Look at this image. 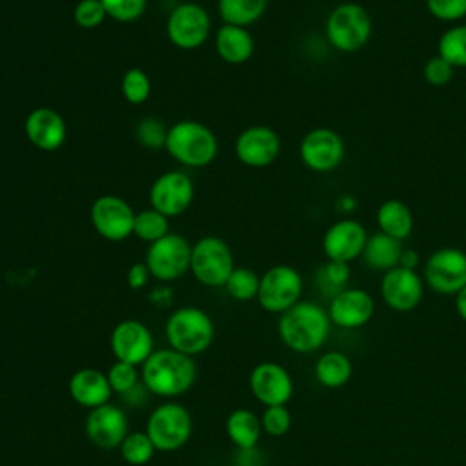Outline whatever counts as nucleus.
<instances>
[{
	"label": "nucleus",
	"instance_id": "0eeeda50",
	"mask_svg": "<svg viewBox=\"0 0 466 466\" xmlns=\"http://www.w3.org/2000/svg\"><path fill=\"white\" fill-rule=\"evenodd\" d=\"M235 269L231 248L220 237L208 235L191 244V275L208 288H224Z\"/></svg>",
	"mask_w": 466,
	"mask_h": 466
},
{
	"label": "nucleus",
	"instance_id": "423d86ee",
	"mask_svg": "<svg viewBox=\"0 0 466 466\" xmlns=\"http://www.w3.org/2000/svg\"><path fill=\"white\" fill-rule=\"evenodd\" d=\"M144 431L157 451H177L193 433L191 413L180 402H162L149 413Z\"/></svg>",
	"mask_w": 466,
	"mask_h": 466
},
{
	"label": "nucleus",
	"instance_id": "6e6552de",
	"mask_svg": "<svg viewBox=\"0 0 466 466\" xmlns=\"http://www.w3.org/2000/svg\"><path fill=\"white\" fill-rule=\"evenodd\" d=\"M302 275L288 264H277L260 275L257 300L268 313H284L300 300Z\"/></svg>",
	"mask_w": 466,
	"mask_h": 466
},
{
	"label": "nucleus",
	"instance_id": "a19ab883",
	"mask_svg": "<svg viewBox=\"0 0 466 466\" xmlns=\"http://www.w3.org/2000/svg\"><path fill=\"white\" fill-rule=\"evenodd\" d=\"M426 9L433 18L448 24L466 18V0H426Z\"/></svg>",
	"mask_w": 466,
	"mask_h": 466
},
{
	"label": "nucleus",
	"instance_id": "9d476101",
	"mask_svg": "<svg viewBox=\"0 0 466 466\" xmlns=\"http://www.w3.org/2000/svg\"><path fill=\"white\" fill-rule=\"evenodd\" d=\"M166 35L167 40L182 51L200 47L211 35L209 13L200 4L182 2L169 11Z\"/></svg>",
	"mask_w": 466,
	"mask_h": 466
},
{
	"label": "nucleus",
	"instance_id": "9b49d317",
	"mask_svg": "<svg viewBox=\"0 0 466 466\" xmlns=\"http://www.w3.org/2000/svg\"><path fill=\"white\" fill-rule=\"evenodd\" d=\"M422 280L439 295H455L466 286V253L459 248L435 249L424 262Z\"/></svg>",
	"mask_w": 466,
	"mask_h": 466
},
{
	"label": "nucleus",
	"instance_id": "a211bd4d",
	"mask_svg": "<svg viewBox=\"0 0 466 466\" xmlns=\"http://www.w3.org/2000/svg\"><path fill=\"white\" fill-rule=\"evenodd\" d=\"M368 240L366 228L355 218H340L333 222L322 237V251L328 260L350 264L360 258Z\"/></svg>",
	"mask_w": 466,
	"mask_h": 466
},
{
	"label": "nucleus",
	"instance_id": "ddd939ff",
	"mask_svg": "<svg viewBox=\"0 0 466 466\" xmlns=\"http://www.w3.org/2000/svg\"><path fill=\"white\" fill-rule=\"evenodd\" d=\"M135 209L118 195H100L89 209L93 229L109 242H122L133 235Z\"/></svg>",
	"mask_w": 466,
	"mask_h": 466
},
{
	"label": "nucleus",
	"instance_id": "5701e85b",
	"mask_svg": "<svg viewBox=\"0 0 466 466\" xmlns=\"http://www.w3.org/2000/svg\"><path fill=\"white\" fill-rule=\"evenodd\" d=\"M67 390L76 404L89 410L107 404L113 395L107 375L95 368H82L75 371L69 379Z\"/></svg>",
	"mask_w": 466,
	"mask_h": 466
},
{
	"label": "nucleus",
	"instance_id": "aec40b11",
	"mask_svg": "<svg viewBox=\"0 0 466 466\" xmlns=\"http://www.w3.org/2000/svg\"><path fill=\"white\" fill-rule=\"evenodd\" d=\"M127 433V417L122 408L107 402L89 410L86 417V435L95 446L102 450L120 448Z\"/></svg>",
	"mask_w": 466,
	"mask_h": 466
},
{
	"label": "nucleus",
	"instance_id": "f257e3e1",
	"mask_svg": "<svg viewBox=\"0 0 466 466\" xmlns=\"http://www.w3.org/2000/svg\"><path fill=\"white\" fill-rule=\"evenodd\" d=\"M331 320L328 309L311 300H299L280 313L277 331L286 348L295 353H313L329 337Z\"/></svg>",
	"mask_w": 466,
	"mask_h": 466
},
{
	"label": "nucleus",
	"instance_id": "72a5a7b5",
	"mask_svg": "<svg viewBox=\"0 0 466 466\" xmlns=\"http://www.w3.org/2000/svg\"><path fill=\"white\" fill-rule=\"evenodd\" d=\"M118 450L122 459L131 466L147 464L157 451L146 431H129Z\"/></svg>",
	"mask_w": 466,
	"mask_h": 466
},
{
	"label": "nucleus",
	"instance_id": "e433bc0d",
	"mask_svg": "<svg viewBox=\"0 0 466 466\" xmlns=\"http://www.w3.org/2000/svg\"><path fill=\"white\" fill-rule=\"evenodd\" d=\"M109 386L113 390V393L118 395H126L129 393L135 386L140 384V371L138 366L122 362V360H115L109 370L106 371Z\"/></svg>",
	"mask_w": 466,
	"mask_h": 466
},
{
	"label": "nucleus",
	"instance_id": "4be33fe9",
	"mask_svg": "<svg viewBox=\"0 0 466 466\" xmlns=\"http://www.w3.org/2000/svg\"><path fill=\"white\" fill-rule=\"evenodd\" d=\"M27 140L40 151H56L64 146L67 126L64 116L51 107H35L24 120Z\"/></svg>",
	"mask_w": 466,
	"mask_h": 466
},
{
	"label": "nucleus",
	"instance_id": "b1692460",
	"mask_svg": "<svg viewBox=\"0 0 466 466\" xmlns=\"http://www.w3.org/2000/svg\"><path fill=\"white\" fill-rule=\"evenodd\" d=\"M215 51L226 64L240 66L253 56V35L248 27L222 24L215 33Z\"/></svg>",
	"mask_w": 466,
	"mask_h": 466
},
{
	"label": "nucleus",
	"instance_id": "39448f33",
	"mask_svg": "<svg viewBox=\"0 0 466 466\" xmlns=\"http://www.w3.org/2000/svg\"><path fill=\"white\" fill-rule=\"evenodd\" d=\"M324 33L333 49L340 53H357L370 42L373 22L362 4L342 2L329 11Z\"/></svg>",
	"mask_w": 466,
	"mask_h": 466
},
{
	"label": "nucleus",
	"instance_id": "f8f14e48",
	"mask_svg": "<svg viewBox=\"0 0 466 466\" xmlns=\"http://www.w3.org/2000/svg\"><path fill=\"white\" fill-rule=\"evenodd\" d=\"M346 155L344 138L331 127L309 129L299 144L302 164L315 173H329L340 166Z\"/></svg>",
	"mask_w": 466,
	"mask_h": 466
},
{
	"label": "nucleus",
	"instance_id": "79ce46f5",
	"mask_svg": "<svg viewBox=\"0 0 466 466\" xmlns=\"http://www.w3.org/2000/svg\"><path fill=\"white\" fill-rule=\"evenodd\" d=\"M453 73H455V67L439 55L428 58L422 67L424 80L435 87H442V86L450 84L453 78Z\"/></svg>",
	"mask_w": 466,
	"mask_h": 466
},
{
	"label": "nucleus",
	"instance_id": "4c0bfd02",
	"mask_svg": "<svg viewBox=\"0 0 466 466\" xmlns=\"http://www.w3.org/2000/svg\"><path fill=\"white\" fill-rule=\"evenodd\" d=\"M100 2L107 13V18L122 24L138 20L147 7V0H100Z\"/></svg>",
	"mask_w": 466,
	"mask_h": 466
},
{
	"label": "nucleus",
	"instance_id": "393cba45",
	"mask_svg": "<svg viewBox=\"0 0 466 466\" xmlns=\"http://www.w3.org/2000/svg\"><path fill=\"white\" fill-rule=\"evenodd\" d=\"M402 249L404 246L400 240L377 231L373 235H368L360 258L371 271L386 273L399 266Z\"/></svg>",
	"mask_w": 466,
	"mask_h": 466
},
{
	"label": "nucleus",
	"instance_id": "1a4fd4ad",
	"mask_svg": "<svg viewBox=\"0 0 466 466\" xmlns=\"http://www.w3.org/2000/svg\"><path fill=\"white\" fill-rule=\"evenodd\" d=\"M144 262L153 279L173 282L189 271L191 244L186 237L169 231L166 237L147 246Z\"/></svg>",
	"mask_w": 466,
	"mask_h": 466
},
{
	"label": "nucleus",
	"instance_id": "2eb2a0df",
	"mask_svg": "<svg viewBox=\"0 0 466 466\" xmlns=\"http://www.w3.org/2000/svg\"><path fill=\"white\" fill-rule=\"evenodd\" d=\"M109 348L115 360L142 366L155 351V339L144 322L126 319L113 328L109 335Z\"/></svg>",
	"mask_w": 466,
	"mask_h": 466
},
{
	"label": "nucleus",
	"instance_id": "412c9836",
	"mask_svg": "<svg viewBox=\"0 0 466 466\" xmlns=\"http://www.w3.org/2000/svg\"><path fill=\"white\" fill-rule=\"evenodd\" d=\"M375 313L373 297L360 288H346L337 293L328 306L331 324L344 329H357L366 326Z\"/></svg>",
	"mask_w": 466,
	"mask_h": 466
},
{
	"label": "nucleus",
	"instance_id": "2f4dec72",
	"mask_svg": "<svg viewBox=\"0 0 466 466\" xmlns=\"http://www.w3.org/2000/svg\"><path fill=\"white\" fill-rule=\"evenodd\" d=\"M169 233V218L153 208H146L135 215L133 235L151 244Z\"/></svg>",
	"mask_w": 466,
	"mask_h": 466
},
{
	"label": "nucleus",
	"instance_id": "c03bdc74",
	"mask_svg": "<svg viewBox=\"0 0 466 466\" xmlns=\"http://www.w3.org/2000/svg\"><path fill=\"white\" fill-rule=\"evenodd\" d=\"M399 266L406 268V269H415L417 271V268L420 266V255L413 248H404L402 255H400Z\"/></svg>",
	"mask_w": 466,
	"mask_h": 466
},
{
	"label": "nucleus",
	"instance_id": "dca6fc26",
	"mask_svg": "<svg viewBox=\"0 0 466 466\" xmlns=\"http://www.w3.org/2000/svg\"><path fill=\"white\" fill-rule=\"evenodd\" d=\"M280 137L269 126L255 124L246 127L235 138V157L248 167H268L280 155Z\"/></svg>",
	"mask_w": 466,
	"mask_h": 466
},
{
	"label": "nucleus",
	"instance_id": "37998d69",
	"mask_svg": "<svg viewBox=\"0 0 466 466\" xmlns=\"http://www.w3.org/2000/svg\"><path fill=\"white\" fill-rule=\"evenodd\" d=\"M151 279V273L146 266V262H135L131 264V268L127 269V275H126V280H127V286L131 289H142Z\"/></svg>",
	"mask_w": 466,
	"mask_h": 466
},
{
	"label": "nucleus",
	"instance_id": "7c9ffc66",
	"mask_svg": "<svg viewBox=\"0 0 466 466\" xmlns=\"http://www.w3.org/2000/svg\"><path fill=\"white\" fill-rule=\"evenodd\" d=\"M437 55L455 69L466 67V24H451L437 42Z\"/></svg>",
	"mask_w": 466,
	"mask_h": 466
},
{
	"label": "nucleus",
	"instance_id": "bb28decb",
	"mask_svg": "<svg viewBox=\"0 0 466 466\" xmlns=\"http://www.w3.org/2000/svg\"><path fill=\"white\" fill-rule=\"evenodd\" d=\"M260 433V417L248 408H237L226 419V435L238 450H253Z\"/></svg>",
	"mask_w": 466,
	"mask_h": 466
},
{
	"label": "nucleus",
	"instance_id": "f3484780",
	"mask_svg": "<svg viewBox=\"0 0 466 466\" xmlns=\"http://www.w3.org/2000/svg\"><path fill=\"white\" fill-rule=\"evenodd\" d=\"M380 297L384 304L399 313L415 309L424 297V280L415 269L393 268L382 273Z\"/></svg>",
	"mask_w": 466,
	"mask_h": 466
},
{
	"label": "nucleus",
	"instance_id": "20e7f679",
	"mask_svg": "<svg viewBox=\"0 0 466 466\" xmlns=\"http://www.w3.org/2000/svg\"><path fill=\"white\" fill-rule=\"evenodd\" d=\"M164 331L169 348L189 357L208 351L215 339L211 317L197 306L177 308L167 317Z\"/></svg>",
	"mask_w": 466,
	"mask_h": 466
},
{
	"label": "nucleus",
	"instance_id": "7ed1b4c3",
	"mask_svg": "<svg viewBox=\"0 0 466 466\" xmlns=\"http://www.w3.org/2000/svg\"><path fill=\"white\" fill-rule=\"evenodd\" d=\"M164 149L180 166L206 167L218 155V140L206 124L178 120L167 127Z\"/></svg>",
	"mask_w": 466,
	"mask_h": 466
},
{
	"label": "nucleus",
	"instance_id": "c9c22d12",
	"mask_svg": "<svg viewBox=\"0 0 466 466\" xmlns=\"http://www.w3.org/2000/svg\"><path fill=\"white\" fill-rule=\"evenodd\" d=\"M135 138L147 149H160L166 146L167 126L157 116H144L137 122Z\"/></svg>",
	"mask_w": 466,
	"mask_h": 466
},
{
	"label": "nucleus",
	"instance_id": "6ab92c4d",
	"mask_svg": "<svg viewBox=\"0 0 466 466\" xmlns=\"http://www.w3.org/2000/svg\"><path fill=\"white\" fill-rule=\"evenodd\" d=\"M249 390L264 406H286L293 395V379L279 362H260L249 373Z\"/></svg>",
	"mask_w": 466,
	"mask_h": 466
},
{
	"label": "nucleus",
	"instance_id": "a878e982",
	"mask_svg": "<svg viewBox=\"0 0 466 466\" xmlns=\"http://www.w3.org/2000/svg\"><path fill=\"white\" fill-rule=\"evenodd\" d=\"M375 220L379 226V231L384 235H390L400 242H404L415 226L413 213L410 206L399 198H388L384 200L375 213Z\"/></svg>",
	"mask_w": 466,
	"mask_h": 466
},
{
	"label": "nucleus",
	"instance_id": "f704fd0d",
	"mask_svg": "<svg viewBox=\"0 0 466 466\" xmlns=\"http://www.w3.org/2000/svg\"><path fill=\"white\" fill-rule=\"evenodd\" d=\"M120 91L126 102L133 106L144 104L151 95V80L140 67H129L120 80Z\"/></svg>",
	"mask_w": 466,
	"mask_h": 466
},
{
	"label": "nucleus",
	"instance_id": "a18cd8bd",
	"mask_svg": "<svg viewBox=\"0 0 466 466\" xmlns=\"http://www.w3.org/2000/svg\"><path fill=\"white\" fill-rule=\"evenodd\" d=\"M453 297H455V309H457V315L466 322V286H464L461 291H457Z\"/></svg>",
	"mask_w": 466,
	"mask_h": 466
},
{
	"label": "nucleus",
	"instance_id": "c85d7f7f",
	"mask_svg": "<svg viewBox=\"0 0 466 466\" xmlns=\"http://www.w3.org/2000/svg\"><path fill=\"white\" fill-rule=\"evenodd\" d=\"M269 0H217V11L224 24L249 27L258 22Z\"/></svg>",
	"mask_w": 466,
	"mask_h": 466
},
{
	"label": "nucleus",
	"instance_id": "4468645a",
	"mask_svg": "<svg viewBox=\"0 0 466 466\" xmlns=\"http://www.w3.org/2000/svg\"><path fill=\"white\" fill-rule=\"evenodd\" d=\"M195 197L191 177L180 169H171L158 175L149 187V204L167 218L180 217L187 211Z\"/></svg>",
	"mask_w": 466,
	"mask_h": 466
},
{
	"label": "nucleus",
	"instance_id": "ea45409f",
	"mask_svg": "<svg viewBox=\"0 0 466 466\" xmlns=\"http://www.w3.org/2000/svg\"><path fill=\"white\" fill-rule=\"evenodd\" d=\"M262 431L271 437H282L291 428V413L286 406H266L260 417Z\"/></svg>",
	"mask_w": 466,
	"mask_h": 466
},
{
	"label": "nucleus",
	"instance_id": "c756f323",
	"mask_svg": "<svg viewBox=\"0 0 466 466\" xmlns=\"http://www.w3.org/2000/svg\"><path fill=\"white\" fill-rule=\"evenodd\" d=\"M350 277H351L350 264L337 262V260H326L315 273V284H317V289L331 300L337 293L350 288L348 286Z\"/></svg>",
	"mask_w": 466,
	"mask_h": 466
},
{
	"label": "nucleus",
	"instance_id": "cd10ccee",
	"mask_svg": "<svg viewBox=\"0 0 466 466\" xmlns=\"http://www.w3.org/2000/svg\"><path fill=\"white\" fill-rule=\"evenodd\" d=\"M353 364L342 351H326L315 362V379L326 388H340L350 382Z\"/></svg>",
	"mask_w": 466,
	"mask_h": 466
},
{
	"label": "nucleus",
	"instance_id": "f03ea898",
	"mask_svg": "<svg viewBox=\"0 0 466 466\" xmlns=\"http://www.w3.org/2000/svg\"><path fill=\"white\" fill-rule=\"evenodd\" d=\"M140 379L149 393L164 399L184 395L197 380V364L193 357L173 348L155 350L140 366Z\"/></svg>",
	"mask_w": 466,
	"mask_h": 466
},
{
	"label": "nucleus",
	"instance_id": "58836bf2",
	"mask_svg": "<svg viewBox=\"0 0 466 466\" xmlns=\"http://www.w3.org/2000/svg\"><path fill=\"white\" fill-rule=\"evenodd\" d=\"M107 13L100 0H78L73 9V20L82 29H95L104 24Z\"/></svg>",
	"mask_w": 466,
	"mask_h": 466
},
{
	"label": "nucleus",
	"instance_id": "473e14b6",
	"mask_svg": "<svg viewBox=\"0 0 466 466\" xmlns=\"http://www.w3.org/2000/svg\"><path fill=\"white\" fill-rule=\"evenodd\" d=\"M258 284H260V275H257L251 268H246V266L237 268L235 266V269L228 277L224 288L231 299H235L238 302H248V300L257 299Z\"/></svg>",
	"mask_w": 466,
	"mask_h": 466
}]
</instances>
